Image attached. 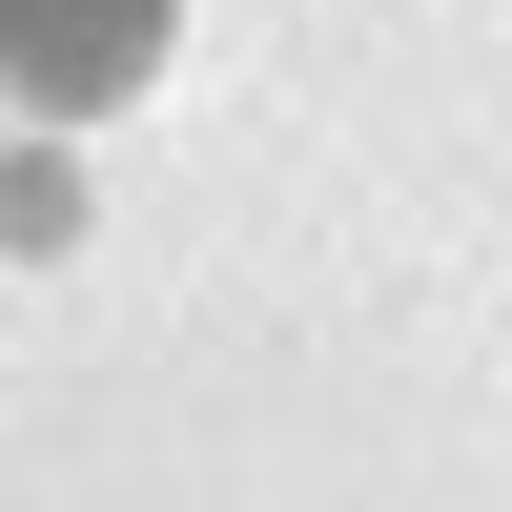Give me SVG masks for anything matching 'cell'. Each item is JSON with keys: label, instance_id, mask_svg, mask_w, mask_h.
Instances as JSON below:
<instances>
[{"label": "cell", "instance_id": "6da1fadb", "mask_svg": "<svg viewBox=\"0 0 512 512\" xmlns=\"http://www.w3.org/2000/svg\"><path fill=\"white\" fill-rule=\"evenodd\" d=\"M164 21L185 0H0V103L21 123H103L164 82Z\"/></svg>", "mask_w": 512, "mask_h": 512}]
</instances>
